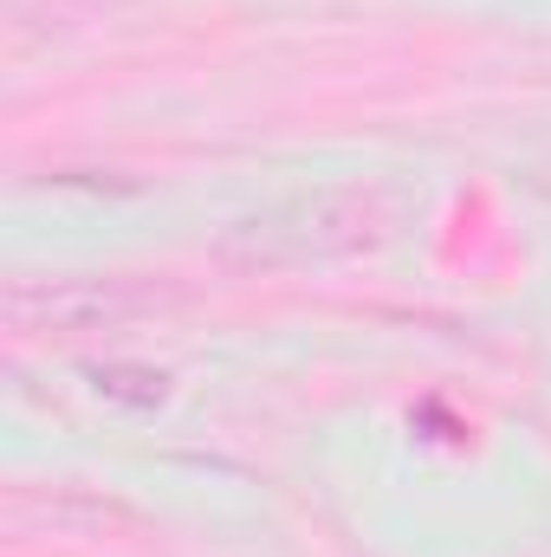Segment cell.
<instances>
[{
    "instance_id": "obj_1",
    "label": "cell",
    "mask_w": 551,
    "mask_h": 557,
    "mask_svg": "<svg viewBox=\"0 0 551 557\" xmlns=\"http://www.w3.org/2000/svg\"><path fill=\"white\" fill-rule=\"evenodd\" d=\"M169 292L124 273H65V278H13L7 285V324L33 337H85L118 331L143 311H156Z\"/></svg>"
},
{
    "instance_id": "obj_2",
    "label": "cell",
    "mask_w": 551,
    "mask_h": 557,
    "mask_svg": "<svg viewBox=\"0 0 551 557\" xmlns=\"http://www.w3.org/2000/svg\"><path fill=\"white\" fill-rule=\"evenodd\" d=\"M292 234V253H357L377 240V195H318L298 208V227H267Z\"/></svg>"
},
{
    "instance_id": "obj_3",
    "label": "cell",
    "mask_w": 551,
    "mask_h": 557,
    "mask_svg": "<svg viewBox=\"0 0 551 557\" xmlns=\"http://www.w3.org/2000/svg\"><path fill=\"white\" fill-rule=\"evenodd\" d=\"M26 519H39L46 532H65V539H111V532H131L137 512L118 506V499H91V493H52L39 506H20Z\"/></svg>"
}]
</instances>
